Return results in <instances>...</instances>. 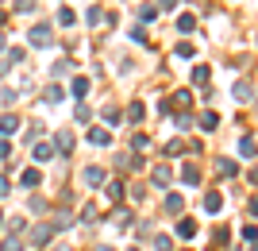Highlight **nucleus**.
Instances as JSON below:
<instances>
[{
  "instance_id": "obj_2",
  "label": "nucleus",
  "mask_w": 258,
  "mask_h": 251,
  "mask_svg": "<svg viewBox=\"0 0 258 251\" xmlns=\"http://www.w3.org/2000/svg\"><path fill=\"white\" fill-rule=\"evenodd\" d=\"M0 131H4V135H12V131H16V120H12V116H4V120H0Z\"/></svg>"
},
{
  "instance_id": "obj_1",
  "label": "nucleus",
  "mask_w": 258,
  "mask_h": 251,
  "mask_svg": "<svg viewBox=\"0 0 258 251\" xmlns=\"http://www.w3.org/2000/svg\"><path fill=\"white\" fill-rule=\"evenodd\" d=\"M31 43L46 46V43H50V31H46V27H35V31H31Z\"/></svg>"
},
{
  "instance_id": "obj_3",
  "label": "nucleus",
  "mask_w": 258,
  "mask_h": 251,
  "mask_svg": "<svg viewBox=\"0 0 258 251\" xmlns=\"http://www.w3.org/2000/svg\"><path fill=\"white\" fill-rule=\"evenodd\" d=\"M23 186H39V174H35V170H23Z\"/></svg>"
},
{
  "instance_id": "obj_6",
  "label": "nucleus",
  "mask_w": 258,
  "mask_h": 251,
  "mask_svg": "<svg viewBox=\"0 0 258 251\" xmlns=\"http://www.w3.org/2000/svg\"><path fill=\"white\" fill-rule=\"evenodd\" d=\"M4 193H8V182H4V178H0V197H4Z\"/></svg>"
},
{
  "instance_id": "obj_7",
  "label": "nucleus",
  "mask_w": 258,
  "mask_h": 251,
  "mask_svg": "<svg viewBox=\"0 0 258 251\" xmlns=\"http://www.w3.org/2000/svg\"><path fill=\"white\" fill-rule=\"evenodd\" d=\"M0 220H4V217H0Z\"/></svg>"
},
{
  "instance_id": "obj_4",
  "label": "nucleus",
  "mask_w": 258,
  "mask_h": 251,
  "mask_svg": "<svg viewBox=\"0 0 258 251\" xmlns=\"http://www.w3.org/2000/svg\"><path fill=\"white\" fill-rule=\"evenodd\" d=\"M74 93H77V97H81V93H89V81H85V77H77V81H74Z\"/></svg>"
},
{
  "instance_id": "obj_5",
  "label": "nucleus",
  "mask_w": 258,
  "mask_h": 251,
  "mask_svg": "<svg viewBox=\"0 0 258 251\" xmlns=\"http://www.w3.org/2000/svg\"><path fill=\"white\" fill-rule=\"evenodd\" d=\"M4 251H20V240H8V243H4Z\"/></svg>"
}]
</instances>
